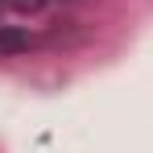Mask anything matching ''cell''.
I'll return each instance as SVG.
<instances>
[{
    "instance_id": "7a4b0ae2",
    "label": "cell",
    "mask_w": 153,
    "mask_h": 153,
    "mask_svg": "<svg viewBox=\"0 0 153 153\" xmlns=\"http://www.w3.org/2000/svg\"><path fill=\"white\" fill-rule=\"evenodd\" d=\"M46 4H50V0H4V8H13V13H42V8H46Z\"/></svg>"
},
{
    "instance_id": "6da1fadb",
    "label": "cell",
    "mask_w": 153,
    "mask_h": 153,
    "mask_svg": "<svg viewBox=\"0 0 153 153\" xmlns=\"http://www.w3.org/2000/svg\"><path fill=\"white\" fill-rule=\"evenodd\" d=\"M29 50V33H21V29H0V54H21Z\"/></svg>"
}]
</instances>
